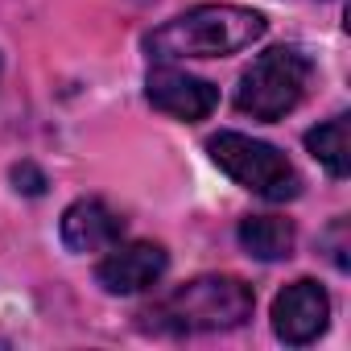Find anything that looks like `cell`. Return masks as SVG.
I'll return each mask as SVG.
<instances>
[{
	"label": "cell",
	"mask_w": 351,
	"mask_h": 351,
	"mask_svg": "<svg viewBox=\"0 0 351 351\" xmlns=\"http://www.w3.org/2000/svg\"><path fill=\"white\" fill-rule=\"evenodd\" d=\"M252 306H256V293L248 281L228 273H207L169 289L165 298L145 306L136 318L157 335H211V330L244 326L252 318Z\"/></svg>",
	"instance_id": "obj_1"
},
{
	"label": "cell",
	"mask_w": 351,
	"mask_h": 351,
	"mask_svg": "<svg viewBox=\"0 0 351 351\" xmlns=\"http://www.w3.org/2000/svg\"><path fill=\"white\" fill-rule=\"evenodd\" d=\"M269 29L265 13L244 9V5H199L186 9L173 21L157 25L145 38V50L161 62H178V58H228L261 42Z\"/></svg>",
	"instance_id": "obj_2"
},
{
	"label": "cell",
	"mask_w": 351,
	"mask_h": 351,
	"mask_svg": "<svg viewBox=\"0 0 351 351\" xmlns=\"http://www.w3.org/2000/svg\"><path fill=\"white\" fill-rule=\"evenodd\" d=\"M310 75H314V62L298 46H273L261 58H252V66L240 75L236 108L244 116L261 120V124L285 120L302 104V95L310 87Z\"/></svg>",
	"instance_id": "obj_3"
},
{
	"label": "cell",
	"mask_w": 351,
	"mask_h": 351,
	"mask_svg": "<svg viewBox=\"0 0 351 351\" xmlns=\"http://www.w3.org/2000/svg\"><path fill=\"white\" fill-rule=\"evenodd\" d=\"M207 153L236 186H244L269 203H289L302 195V173L269 141H252L244 132H215L207 141Z\"/></svg>",
	"instance_id": "obj_4"
},
{
	"label": "cell",
	"mask_w": 351,
	"mask_h": 351,
	"mask_svg": "<svg viewBox=\"0 0 351 351\" xmlns=\"http://www.w3.org/2000/svg\"><path fill=\"white\" fill-rule=\"evenodd\" d=\"M326 322H330V298L310 277H298L273 298V335L289 347L314 343L326 330Z\"/></svg>",
	"instance_id": "obj_5"
},
{
	"label": "cell",
	"mask_w": 351,
	"mask_h": 351,
	"mask_svg": "<svg viewBox=\"0 0 351 351\" xmlns=\"http://www.w3.org/2000/svg\"><path fill=\"white\" fill-rule=\"evenodd\" d=\"M145 95L157 112L186 120V124H199L219 108V87L199 75H186L178 66H153L145 79Z\"/></svg>",
	"instance_id": "obj_6"
},
{
	"label": "cell",
	"mask_w": 351,
	"mask_h": 351,
	"mask_svg": "<svg viewBox=\"0 0 351 351\" xmlns=\"http://www.w3.org/2000/svg\"><path fill=\"white\" fill-rule=\"evenodd\" d=\"M165 265H169V256H165V248L153 244V240L112 244L108 256L95 265V281L104 285V293L124 298V293H141V289L157 285L161 273H165Z\"/></svg>",
	"instance_id": "obj_7"
},
{
	"label": "cell",
	"mask_w": 351,
	"mask_h": 351,
	"mask_svg": "<svg viewBox=\"0 0 351 351\" xmlns=\"http://www.w3.org/2000/svg\"><path fill=\"white\" fill-rule=\"evenodd\" d=\"M58 236L71 252L87 256V252H108L112 244H120L124 236V219L104 203V199H75L62 211Z\"/></svg>",
	"instance_id": "obj_8"
},
{
	"label": "cell",
	"mask_w": 351,
	"mask_h": 351,
	"mask_svg": "<svg viewBox=\"0 0 351 351\" xmlns=\"http://www.w3.org/2000/svg\"><path fill=\"white\" fill-rule=\"evenodd\" d=\"M293 223L281 215H248L240 219V248L256 261H285L293 256Z\"/></svg>",
	"instance_id": "obj_9"
},
{
	"label": "cell",
	"mask_w": 351,
	"mask_h": 351,
	"mask_svg": "<svg viewBox=\"0 0 351 351\" xmlns=\"http://www.w3.org/2000/svg\"><path fill=\"white\" fill-rule=\"evenodd\" d=\"M306 149L330 178H347L351 173V124H347V116H330L326 124L310 128Z\"/></svg>",
	"instance_id": "obj_10"
},
{
	"label": "cell",
	"mask_w": 351,
	"mask_h": 351,
	"mask_svg": "<svg viewBox=\"0 0 351 351\" xmlns=\"http://www.w3.org/2000/svg\"><path fill=\"white\" fill-rule=\"evenodd\" d=\"M13 182H17V191H25V195H42V191H46L42 169H38V165H29V161H21V165L13 169Z\"/></svg>",
	"instance_id": "obj_11"
},
{
	"label": "cell",
	"mask_w": 351,
	"mask_h": 351,
	"mask_svg": "<svg viewBox=\"0 0 351 351\" xmlns=\"http://www.w3.org/2000/svg\"><path fill=\"white\" fill-rule=\"evenodd\" d=\"M343 232H347V219H335V228H330V261H335L339 269H347V244H343Z\"/></svg>",
	"instance_id": "obj_12"
}]
</instances>
